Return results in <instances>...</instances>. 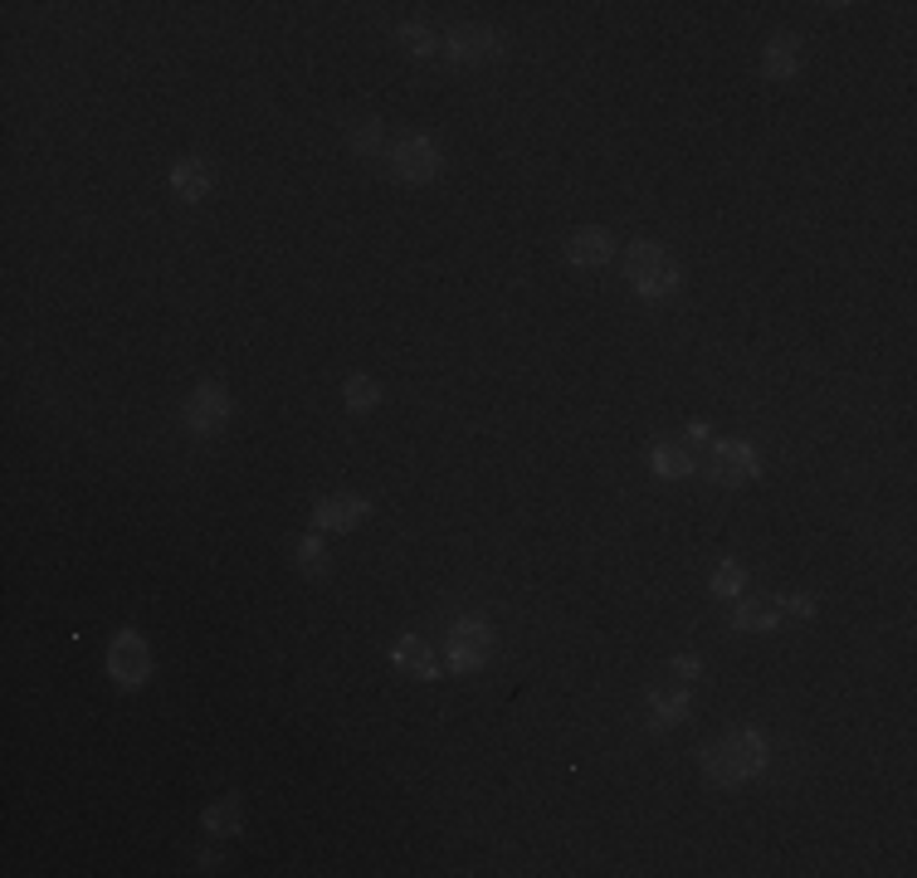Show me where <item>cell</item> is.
I'll use <instances>...</instances> for the list:
<instances>
[{
  "instance_id": "cell-4",
  "label": "cell",
  "mask_w": 917,
  "mask_h": 878,
  "mask_svg": "<svg viewBox=\"0 0 917 878\" xmlns=\"http://www.w3.org/2000/svg\"><path fill=\"white\" fill-rule=\"evenodd\" d=\"M444 167V157H440V147H435V137H401L396 147H391V171L401 176V181H411V186H425V181H435Z\"/></svg>"
},
{
  "instance_id": "cell-3",
  "label": "cell",
  "mask_w": 917,
  "mask_h": 878,
  "mask_svg": "<svg viewBox=\"0 0 917 878\" xmlns=\"http://www.w3.org/2000/svg\"><path fill=\"white\" fill-rule=\"evenodd\" d=\"M708 479L712 483H722V489H742V483H751L761 474V460H757V450H751L747 440H722V444H712L708 450Z\"/></svg>"
},
{
  "instance_id": "cell-11",
  "label": "cell",
  "mask_w": 917,
  "mask_h": 878,
  "mask_svg": "<svg viewBox=\"0 0 917 878\" xmlns=\"http://www.w3.org/2000/svg\"><path fill=\"white\" fill-rule=\"evenodd\" d=\"M171 190H176V200L196 206V200H206L215 190V167L210 161H200V157H181L171 167Z\"/></svg>"
},
{
  "instance_id": "cell-15",
  "label": "cell",
  "mask_w": 917,
  "mask_h": 878,
  "mask_svg": "<svg viewBox=\"0 0 917 878\" xmlns=\"http://www.w3.org/2000/svg\"><path fill=\"white\" fill-rule=\"evenodd\" d=\"M200 825H206L210 835H220V839L239 835V830H245V806H239V796H220V800H210V806H206V816H200Z\"/></svg>"
},
{
  "instance_id": "cell-16",
  "label": "cell",
  "mask_w": 917,
  "mask_h": 878,
  "mask_svg": "<svg viewBox=\"0 0 917 878\" xmlns=\"http://www.w3.org/2000/svg\"><path fill=\"white\" fill-rule=\"evenodd\" d=\"M391 659H396V669L405 673H420V679H440V669H435V654H430L425 644L415 640V634H405V640L391 649Z\"/></svg>"
},
{
  "instance_id": "cell-23",
  "label": "cell",
  "mask_w": 917,
  "mask_h": 878,
  "mask_svg": "<svg viewBox=\"0 0 917 878\" xmlns=\"http://www.w3.org/2000/svg\"><path fill=\"white\" fill-rule=\"evenodd\" d=\"M776 610H786V615H796V620H810L815 615V595H800V591L776 595Z\"/></svg>"
},
{
  "instance_id": "cell-17",
  "label": "cell",
  "mask_w": 917,
  "mask_h": 878,
  "mask_svg": "<svg viewBox=\"0 0 917 878\" xmlns=\"http://www.w3.org/2000/svg\"><path fill=\"white\" fill-rule=\"evenodd\" d=\"M732 625L737 630H776L781 625V610H776V601H737L732 610Z\"/></svg>"
},
{
  "instance_id": "cell-20",
  "label": "cell",
  "mask_w": 917,
  "mask_h": 878,
  "mask_svg": "<svg viewBox=\"0 0 917 878\" xmlns=\"http://www.w3.org/2000/svg\"><path fill=\"white\" fill-rule=\"evenodd\" d=\"M347 147L356 151V157H376V151L386 147V127H381L376 118L352 122V127H347Z\"/></svg>"
},
{
  "instance_id": "cell-18",
  "label": "cell",
  "mask_w": 917,
  "mask_h": 878,
  "mask_svg": "<svg viewBox=\"0 0 917 878\" xmlns=\"http://www.w3.org/2000/svg\"><path fill=\"white\" fill-rule=\"evenodd\" d=\"M342 401H347V411L366 415L372 405H381V381H376V376H366V372L347 376V386H342Z\"/></svg>"
},
{
  "instance_id": "cell-10",
  "label": "cell",
  "mask_w": 917,
  "mask_h": 878,
  "mask_svg": "<svg viewBox=\"0 0 917 878\" xmlns=\"http://www.w3.org/2000/svg\"><path fill=\"white\" fill-rule=\"evenodd\" d=\"M444 49H450L454 63H489V59L503 55V49H499V34H493L489 24H458Z\"/></svg>"
},
{
  "instance_id": "cell-21",
  "label": "cell",
  "mask_w": 917,
  "mask_h": 878,
  "mask_svg": "<svg viewBox=\"0 0 917 878\" xmlns=\"http://www.w3.org/2000/svg\"><path fill=\"white\" fill-rule=\"evenodd\" d=\"M742 585H747V571H742V562H718V571H712V595L718 601H732V595H742Z\"/></svg>"
},
{
  "instance_id": "cell-12",
  "label": "cell",
  "mask_w": 917,
  "mask_h": 878,
  "mask_svg": "<svg viewBox=\"0 0 917 878\" xmlns=\"http://www.w3.org/2000/svg\"><path fill=\"white\" fill-rule=\"evenodd\" d=\"M800 63H806V49H800L796 34H771L767 49H761V73L767 79H796Z\"/></svg>"
},
{
  "instance_id": "cell-9",
  "label": "cell",
  "mask_w": 917,
  "mask_h": 878,
  "mask_svg": "<svg viewBox=\"0 0 917 878\" xmlns=\"http://www.w3.org/2000/svg\"><path fill=\"white\" fill-rule=\"evenodd\" d=\"M566 264L576 269H601V264L615 259V235L601 230V225H585V230H571L566 235Z\"/></svg>"
},
{
  "instance_id": "cell-14",
  "label": "cell",
  "mask_w": 917,
  "mask_h": 878,
  "mask_svg": "<svg viewBox=\"0 0 917 878\" xmlns=\"http://www.w3.org/2000/svg\"><path fill=\"white\" fill-rule=\"evenodd\" d=\"M683 718H688V693L683 689H654L649 693V728L654 732L679 728Z\"/></svg>"
},
{
  "instance_id": "cell-8",
  "label": "cell",
  "mask_w": 917,
  "mask_h": 878,
  "mask_svg": "<svg viewBox=\"0 0 917 878\" xmlns=\"http://www.w3.org/2000/svg\"><path fill=\"white\" fill-rule=\"evenodd\" d=\"M362 517H372V503L356 499V493H327L313 507V523L323 532H352V527H362Z\"/></svg>"
},
{
  "instance_id": "cell-2",
  "label": "cell",
  "mask_w": 917,
  "mask_h": 878,
  "mask_svg": "<svg viewBox=\"0 0 917 878\" xmlns=\"http://www.w3.org/2000/svg\"><path fill=\"white\" fill-rule=\"evenodd\" d=\"M625 278L640 298H669V293L679 288V264H673V254L664 245H654V239H634L625 249Z\"/></svg>"
},
{
  "instance_id": "cell-6",
  "label": "cell",
  "mask_w": 917,
  "mask_h": 878,
  "mask_svg": "<svg viewBox=\"0 0 917 878\" xmlns=\"http://www.w3.org/2000/svg\"><path fill=\"white\" fill-rule=\"evenodd\" d=\"M489 654H493V630L483 625L479 615L458 620V625L450 630V664H454V673L483 669V664H489Z\"/></svg>"
},
{
  "instance_id": "cell-19",
  "label": "cell",
  "mask_w": 917,
  "mask_h": 878,
  "mask_svg": "<svg viewBox=\"0 0 917 878\" xmlns=\"http://www.w3.org/2000/svg\"><path fill=\"white\" fill-rule=\"evenodd\" d=\"M396 40H401L405 55H415V59H435L440 55V34L430 30V24H401Z\"/></svg>"
},
{
  "instance_id": "cell-13",
  "label": "cell",
  "mask_w": 917,
  "mask_h": 878,
  "mask_svg": "<svg viewBox=\"0 0 917 878\" xmlns=\"http://www.w3.org/2000/svg\"><path fill=\"white\" fill-rule=\"evenodd\" d=\"M649 464H654L659 479H688L698 468V454L688 450V444H679V440H659L654 450H649Z\"/></svg>"
},
{
  "instance_id": "cell-24",
  "label": "cell",
  "mask_w": 917,
  "mask_h": 878,
  "mask_svg": "<svg viewBox=\"0 0 917 878\" xmlns=\"http://www.w3.org/2000/svg\"><path fill=\"white\" fill-rule=\"evenodd\" d=\"M679 679H698V659L693 654H673V664H669Z\"/></svg>"
},
{
  "instance_id": "cell-7",
  "label": "cell",
  "mask_w": 917,
  "mask_h": 878,
  "mask_svg": "<svg viewBox=\"0 0 917 878\" xmlns=\"http://www.w3.org/2000/svg\"><path fill=\"white\" fill-rule=\"evenodd\" d=\"M225 420H229V391L220 386V381H200V386L190 391V401H186V430L215 435V430H225Z\"/></svg>"
},
{
  "instance_id": "cell-5",
  "label": "cell",
  "mask_w": 917,
  "mask_h": 878,
  "mask_svg": "<svg viewBox=\"0 0 917 878\" xmlns=\"http://www.w3.org/2000/svg\"><path fill=\"white\" fill-rule=\"evenodd\" d=\"M108 673L118 689H142L151 679V649L137 630H122L118 640L108 644Z\"/></svg>"
},
{
  "instance_id": "cell-1",
  "label": "cell",
  "mask_w": 917,
  "mask_h": 878,
  "mask_svg": "<svg viewBox=\"0 0 917 878\" xmlns=\"http://www.w3.org/2000/svg\"><path fill=\"white\" fill-rule=\"evenodd\" d=\"M771 761V747L761 732L751 728H737L728 737H718V742L703 747V771L712 786H737V781H751V776H761Z\"/></svg>"
},
{
  "instance_id": "cell-22",
  "label": "cell",
  "mask_w": 917,
  "mask_h": 878,
  "mask_svg": "<svg viewBox=\"0 0 917 878\" xmlns=\"http://www.w3.org/2000/svg\"><path fill=\"white\" fill-rule=\"evenodd\" d=\"M293 562H298L303 571H308V576H323V571H327V552H323V542H317V537H303L298 546H293Z\"/></svg>"
}]
</instances>
